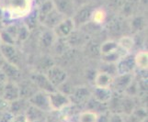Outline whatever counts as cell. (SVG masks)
Listing matches in <instances>:
<instances>
[{"label":"cell","mask_w":148,"mask_h":122,"mask_svg":"<svg viewBox=\"0 0 148 122\" xmlns=\"http://www.w3.org/2000/svg\"><path fill=\"white\" fill-rule=\"evenodd\" d=\"M119 49V44L115 40H107L100 45V56L111 53Z\"/></svg>","instance_id":"obj_27"},{"label":"cell","mask_w":148,"mask_h":122,"mask_svg":"<svg viewBox=\"0 0 148 122\" xmlns=\"http://www.w3.org/2000/svg\"><path fill=\"white\" fill-rule=\"evenodd\" d=\"M14 119V115L8 111L0 115V122H12Z\"/></svg>","instance_id":"obj_37"},{"label":"cell","mask_w":148,"mask_h":122,"mask_svg":"<svg viewBox=\"0 0 148 122\" xmlns=\"http://www.w3.org/2000/svg\"><path fill=\"white\" fill-rule=\"evenodd\" d=\"M24 116L28 122H35L38 120H42L43 112L29 104L26 111H25Z\"/></svg>","instance_id":"obj_23"},{"label":"cell","mask_w":148,"mask_h":122,"mask_svg":"<svg viewBox=\"0 0 148 122\" xmlns=\"http://www.w3.org/2000/svg\"><path fill=\"white\" fill-rule=\"evenodd\" d=\"M32 7V0H0V10L2 14H8L12 18L28 16Z\"/></svg>","instance_id":"obj_1"},{"label":"cell","mask_w":148,"mask_h":122,"mask_svg":"<svg viewBox=\"0 0 148 122\" xmlns=\"http://www.w3.org/2000/svg\"><path fill=\"white\" fill-rule=\"evenodd\" d=\"M77 1V0H74V2H75H75Z\"/></svg>","instance_id":"obj_43"},{"label":"cell","mask_w":148,"mask_h":122,"mask_svg":"<svg viewBox=\"0 0 148 122\" xmlns=\"http://www.w3.org/2000/svg\"><path fill=\"white\" fill-rule=\"evenodd\" d=\"M30 81L35 85L39 91L46 92L48 94L56 91V88L50 83L46 74L42 73H34L30 76Z\"/></svg>","instance_id":"obj_8"},{"label":"cell","mask_w":148,"mask_h":122,"mask_svg":"<svg viewBox=\"0 0 148 122\" xmlns=\"http://www.w3.org/2000/svg\"><path fill=\"white\" fill-rule=\"evenodd\" d=\"M54 8L66 18H72L75 11L74 0H52Z\"/></svg>","instance_id":"obj_9"},{"label":"cell","mask_w":148,"mask_h":122,"mask_svg":"<svg viewBox=\"0 0 148 122\" xmlns=\"http://www.w3.org/2000/svg\"><path fill=\"white\" fill-rule=\"evenodd\" d=\"M95 7H93L90 4H84L80 6L75 10L72 16V19L75 23V28H81L90 22L91 15Z\"/></svg>","instance_id":"obj_2"},{"label":"cell","mask_w":148,"mask_h":122,"mask_svg":"<svg viewBox=\"0 0 148 122\" xmlns=\"http://www.w3.org/2000/svg\"><path fill=\"white\" fill-rule=\"evenodd\" d=\"M123 119H124V122H141V120H139L137 118H135L132 114L125 116L123 118Z\"/></svg>","instance_id":"obj_40"},{"label":"cell","mask_w":148,"mask_h":122,"mask_svg":"<svg viewBox=\"0 0 148 122\" xmlns=\"http://www.w3.org/2000/svg\"><path fill=\"white\" fill-rule=\"evenodd\" d=\"M98 114L91 110H86L82 112L78 117L79 122H97L98 120Z\"/></svg>","instance_id":"obj_31"},{"label":"cell","mask_w":148,"mask_h":122,"mask_svg":"<svg viewBox=\"0 0 148 122\" xmlns=\"http://www.w3.org/2000/svg\"><path fill=\"white\" fill-rule=\"evenodd\" d=\"M118 42L119 46L123 50H125L127 53H128L129 52H131V50H132V48H134V46L135 45L134 39L130 37V36L121 37L119 40V42Z\"/></svg>","instance_id":"obj_30"},{"label":"cell","mask_w":148,"mask_h":122,"mask_svg":"<svg viewBox=\"0 0 148 122\" xmlns=\"http://www.w3.org/2000/svg\"><path fill=\"white\" fill-rule=\"evenodd\" d=\"M0 44H1V40H0Z\"/></svg>","instance_id":"obj_44"},{"label":"cell","mask_w":148,"mask_h":122,"mask_svg":"<svg viewBox=\"0 0 148 122\" xmlns=\"http://www.w3.org/2000/svg\"><path fill=\"white\" fill-rule=\"evenodd\" d=\"M75 29L72 18H65L53 29V31L57 39H66Z\"/></svg>","instance_id":"obj_7"},{"label":"cell","mask_w":148,"mask_h":122,"mask_svg":"<svg viewBox=\"0 0 148 122\" xmlns=\"http://www.w3.org/2000/svg\"><path fill=\"white\" fill-rule=\"evenodd\" d=\"M50 105L52 110H62L71 104L70 98L67 95L59 92L58 90L49 94Z\"/></svg>","instance_id":"obj_6"},{"label":"cell","mask_w":148,"mask_h":122,"mask_svg":"<svg viewBox=\"0 0 148 122\" xmlns=\"http://www.w3.org/2000/svg\"><path fill=\"white\" fill-rule=\"evenodd\" d=\"M29 103L26 99H23V98H18L15 101H12L8 104V109H9V112L13 114L14 116H17V115H21L24 114L25 111H26L27 108L29 106Z\"/></svg>","instance_id":"obj_18"},{"label":"cell","mask_w":148,"mask_h":122,"mask_svg":"<svg viewBox=\"0 0 148 122\" xmlns=\"http://www.w3.org/2000/svg\"><path fill=\"white\" fill-rule=\"evenodd\" d=\"M112 81H113V77L110 74L101 71V72L96 74L94 84L95 86H98V87H110Z\"/></svg>","instance_id":"obj_21"},{"label":"cell","mask_w":148,"mask_h":122,"mask_svg":"<svg viewBox=\"0 0 148 122\" xmlns=\"http://www.w3.org/2000/svg\"><path fill=\"white\" fill-rule=\"evenodd\" d=\"M46 76L49 79L50 83L52 84L57 90L61 85H63L67 80V73L58 65H52L46 71Z\"/></svg>","instance_id":"obj_3"},{"label":"cell","mask_w":148,"mask_h":122,"mask_svg":"<svg viewBox=\"0 0 148 122\" xmlns=\"http://www.w3.org/2000/svg\"><path fill=\"white\" fill-rule=\"evenodd\" d=\"M18 88H19L20 98L26 100H29L35 93L39 91L32 81H29V83H23L21 85L18 86Z\"/></svg>","instance_id":"obj_22"},{"label":"cell","mask_w":148,"mask_h":122,"mask_svg":"<svg viewBox=\"0 0 148 122\" xmlns=\"http://www.w3.org/2000/svg\"><path fill=\"white\" fill-rule=\"evenodd\" d=\"M86 37L88 36L85 32L79 31V30H77V29H75L65 40L67 44L69 45V47L77 48L81 46H85L86 44V42H88V38Z\"/></svg>","instance_id":"obj_14"},{"label":"cell","mask_w":148,"mask_h":122,"mask_svg":"<svg viewBox=\"0 0 148 122\" xmlns=\"http://www.w3.org/2000/svg\"><path fill=\"white\" fill-rule=\"evenodd\" d=\"M55 40H56V37L53 31V29H47V30H45L40 38V45L43 49H48L53 46Z\"/></svg>","instance_id":"obj_24"},{"label":"cell","mask_w":148,"mask_h":122,"mask_svg":"<svg viewBox=\"0 0 148 122\" xmlns=\"http://www.w3.org/2000/svg\"><path fill=\"white\" fill-rule=\"evenodd\" d=\"M134 62L136 67L141 70H147L148 65V54L146 50H141L134 56Z\"/></svg>","instance_id":"obj_28"},{"label":"cell","mask_w":148,"mask_h":122,"mask_svg":"<svg viewBox=\"0 0 148 122\" xmlns=\"http://www.w3.org/2000/svg\"><path fill=\"white\" fill-rule=\"evenodd\" d=\"M109 117L110 115L107 114V112L99 114L98 116V120H97V122H109Z\"/></svg>","instance_id":"obj_39"},{"label":"cell","mask_w":148,"mask_h":122,"mask_svg":"<svg viewBox=\"0 0 148 122\" xmlns=\"http://www.w3.org/2000/svg\"><path fill=\"white\" fill-rule=\"evenodd\" d=\"M8 102H7L6 100H5L2 96L0 97V111H2V110H4L5 108H8Z\"/></svg>","instance_id":"obj_41"},{"label":"cell","mask_w":148,"mask_h":122,"mask_svg":"<svg viewBox=\"0 0 148 122\" xmlns=\"http://www.w3.org/2000/svg\"><path fill=\"white\" fill-rule=\"evenodd\" d=\"M146 18L142 15H134L131 17L130 28L134 32L139 33L146 28Z\"/></svg>","instance_id":"obj_20"},{"label":"cell","mask_w":148,"mask_h":122,"mask_svg":"<svg viewBox=\"0 0 148 122\" xmlns=\"http://www.w3.org/2000/svg\"><path fill=\"white\" fill-rule=\"evenodd\" d=\"M0 54L2 55L6 62L18 66L17 63L18 62V53L14 45L1 43L0 44Z\"/></svg>","instance_id":"obj_12"},{"label":"cell","mask_w":148,"mask_h":122,"mask_svg":"<svg viewBox=\"0 0 148 122\" xmlns=\"http://www.w3.org/2000/svg\"><path fill=\"white\" fill-rule=\"evenodd\" d=\"M125 0H109V5L112 8H121L122 5L124 4Z\"/></svg>","instance_id":"obj_38"},{"label":"cell","mask_w":148,"mask_h":122,"mask_svg":"<svg viewBox=\"0 0 148 122\" xmlns=\"http://www.w3.org/2000/svg\"><path fill=\"white\" fill-rule=\"evenodd\" d=\"M136 108L135 103L132 97L128 95H123L121 99V114H124L125 116L131 115L132 111Z\"/></svg>","instance_id":"obj_26"},{"label":"cell","mask_w":148,"mask_h":122,"mask_svg":"<svg viewBox=\"0 0 148 122\" xmlns=\"http://www.w3.org/2000/svg\"><path fill=\"white\" fill-rule=\"evenodd\" d=\"M1 96L8 103L18 99L20 97L18 85L12 81H7L4 85Z\"/></svg>","instance_id":"obj_10"},{"label":"cell","mask_w":148,"mask_h":122,"mask_svg":"<svg viewBox=\"0 0 148 122\" xmlns=\"http://www.w3.org/2000/svg\"><path fill=\"white\" fill-rule=\"evenodd\" d=\"M29 29L26 26H25V25L18 27V28L17 40H21V42L25 40H26V39L29 37Z\"/></svg>","instance_id":"obj_34"},{"label":"cell","mask_w":148,"mask_h":122,"mask_svg":"<svg viewBox=\"0 0 148 122\" xmlns=\"http://www.w3.org/2000/svg\"><path fill=\"white\" fill-rule=\"evenodd\" d=\"M91 97V92L85 87V86H79L75 87L73 93L69 95L71 103L76 105H82L88 102V100Z\"/></svg>","instance_id":"obj_11"},{"label":"cell","mask_w":148,"mask_h":122,"mask_svg":"<svg viewBox=\"0 0 148 122\" xmlns=\"http://www.w3.org/2000/svg\"><path fill=\"white\" fill-rule=\"evenodd\" d=\"M136 67L134 56L127 53L116 63L117 74H132Z\"/></svg>","instance_id":"obj_5"},{"label":"cell","mask_w":148,"mask_h":122,"mask_svg":"<svg viewBox=\"0 0 148 122\" xmlns=\"http://www.w3.org/2000/svg\"><path fill=\"white\" fill-rule=\"evenodd\" d=\"M65 18H66L65 16H64L63 14H61L55 8H53L52 11L43 18L42 23L43 24V26L45 28H47L48 29H53Z\"/></svg>","instance_id":"obj_16"},{"label":"cell","mask_w":148,"mask_h":122,"mask_svg":"<svg viewBox=\"0 0 148 122\" xmlns=\"http://www.w3.org/2000/svg\"><path fill=\"white\" fill-rule=\"evenodd\" d=\"M132 74H117L115 78H113L110 88L118 93H124L125 89L132 81Z\"/></svg>","instance_id":"obj_13"},{"label":"cell","mask_w":148,"mask_h":122,"mask_svg":"<svg viewBox=\"0 0 148 122\" xmlns=\"http://www.w3.org/2000/svg\"><path fill=\"white\" fill-rule=\"evenodd\" d=\"M88 48V55L89 56H100V45L98 43H91L89 42H86V44L85 45Z\"/></svg>","instance_id":"obj_33"},{"label":"cell","mask_w":148,"mask_h":122,"mask_svg":"<svg viewBox=\"0 0 148 122\" xmlns=\"http://www.w3.org/2000/svg\"><path fill=\"white\" fill-rule=\"evenodd\" d=\"M54 8L52 0H45V1L40 3V6L37 10V16L40 22H42L43 18Z\"/></svg>","instance_id":"obj_25"},{"label":"cell","mask_w":148,"mask_h":122,"mask_svg":"<svg viewBox=\"0 0 148 122\" xmlns=\"http://www.w3.org/2000/svg\"><path fill=\"white\" fill-rule=\"evenodd\" d=\"M109 122H124L123 117L119 113H110L109 117Z\"/></svg>","instance_id":"obj_36"},{"label":"cell","mask_w":148,"mask_h":122,"mask_svg":"<svg viewBox=\"0 0 148 122\" xmlns=\"http://www.w3.org/2000/svg\"><path fill=\"white\" fill-rule=\"evenodd\" d=\"M140 6V0H125L124 4L122 5L121 8L120 9L121 14L123 17L131 18L135 15L136 10Z\"/></svg>","instance_id":"obj_19"},{"label":"cell","mask_w":148,"mask_h":122,"mask_svg":"<svg viewBox=\"0 0 148 122\" xmlns=\"http://www.w3.org/2000/svg\"><path fill=\"white\" fill-rule=\"evenodd\" d=\"M132 114L141 121L147 118V110L144 108H135Z\"/></svg>","instance_id":"obj_35"},{"label":"cell","mask_w":148,"mask_h":122,"mask_svg":"<svg viewBox=\"0 0 148 122\" xmlns=\"http://www.w3.org/2000/svg\"><path fill=\"white\" fill-rule=\"evenodd\" d=\"M29 103L37 108L38 109L42 110V112H49L52 111L50 105V99H49V94L42 91H38L35 93L29 100Z\"/></svg>","instance_id":"obj_4"},{"label":"cell","mask_w":148,"mask_h":122,"mask_svg":"<svg viewBox=\"0 0 148 122\" xmlns=\"http://www.w3.org/2000/svg\"><path fill=\"white\" fill-rule=\"evenodd\" d=\"M112 95H113V91L111 90L110 87H98V86H95L93 91L91 92V97H93L95 100L99 101L100 103L108 104Z\"/></svg>","instance_id":"obj_17"},{"label":"cell","mask_w":148,"mask_h":122,"mask_svg":"<svg viewBox=\"0 0 148 122\" xmlns=\"http://www.w3.org/2000/svg\"><path fill=\"white\" fill-rule=\"evenodd\" d=\"M107 18V13L102 8H94L92 15H91L90 22L96 25H100L105 22Z\"/></svg>","instance_id":"obj_29"},{"label":"cell","mask_w":148,"mask_h":122,"mask_svg":"<svg viewBox=\"0 0 148 122\" xmlns=\"http://www.w3.org/2000/svg\"><path fill=\"white\" fill-rule=\"evenodd\" d=\"M5 62V60H4V58L2 57V55L0 54V68H1V66H2V64H3V63Z\"/></svg>","instance_id":"obj_42"},{"label":"cell","mask_w":148,"mask_h":122,"mask_svg":"<svg viewBox=\"0 0 148 122\" xmlns=\"http://www.w3.org/2000/svg\"><path fill=\"white\" fill-rule=\"evenodd\" d=\"M109 30L113 34H119L122 30V21L119 18H112L109 24Z\"/></svg>","instance_id":"obj_32"},{"label":"cell","mask_w":148,"mask_h":122,"mask_svg":"<svg viewBox=\"0 0 148 122\" xmlns=\"http://www.w3.org/2000/svg\"><path fill=\"white\" fill-rule=\"evenodd\" d=\"M0 70H1L2 73L5 74L8 81H12V82H14V81H17L21 77V72H20L18 66L15 65L13 63H8L6 61L3 63Z\"/></svg>","instance_id":"obj_15"}]
</instances>
